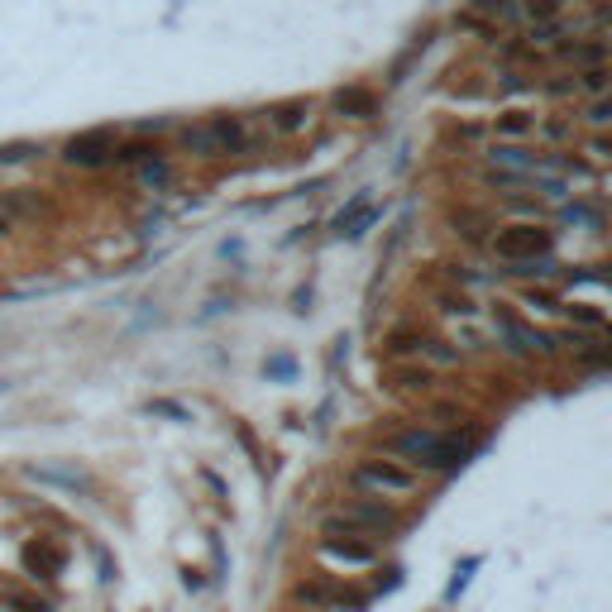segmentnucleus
Returning <instances> with one entry per match:
<instances>
[{"instance_id": "obj_21", "label": "nucleus", "mask_w": 612, "mask_h": 612, "mask_svg": "<svg viewBox=\"0 0 612 612\" xmlns=\"http://www.w3.org/2000/svg\"><path fill=\"white\" fill-rule=\"evenodd\" d=\"M416 345H426V340H421V335H407V330H402V335H393L388 354H407V350H416Z\"/></svg>"}, {"instance_id": "obj_22", "label": "nucleus", "mask_w": 612, "mask_h": 612, "mask_svg": "<svg viewBox=\"0 0 612 612\" xmlns=\"http://www.w3.org/2000/svg\"><path fill=\"white\" fill-rule=\"evenodd\" d=\"M15 158H39L34 144H10V149H0V163H15Z\"/></svg>"}, {"instance_id": "obj_19", "label": "nucleus", "mask_w": 612, "mask_h": 612, "mask_svg": "<svg viewBox=\"0 0 612 612\" xmlns=\"http://www.w3.org/2000/svg\"><path fill=\"white\" fill-rule=\"evenodd\" d=\"M158 149L153 144H115V163H153Z\"/></svg>"}, {"instance_id": "obj_27", "label": "nucleus", "mask_w": 612, "mask_h": 612, "mask_svg": "<svg viewBox=\"0 0 612 612\" xmlns=\"http://www.w3.org/2000/svg\"><path fill=\"white\" fill-rule=\"evenodd\" d=\"M10 235H15V220H10L5 211H0V240H10Z\"/></svg>"}, {"instance_id": "obj_26", "label": "nucleus", "mask_w": 612, "mask_h": 612, "mask_svg": "<svg viewBox=\"0 0 612 612\" xmlns=\"http://www.w3.org/2000/svg\"><path fill=\"white\" fill-rule=\"evenodd\" d=\"M569 316L584 321V326H598V311H593V306H569Z\"/></svg>"}, {"instance_id": "obj_5", "label": "nucleus", "mask_w": 612, "mask_h": 612, "mask_svg": "<svg viewBox=\"0 0 612 612\" xmlns=\"http://www.w3.org/2000/svg\"><path fill=\"white\" fill-rule=\"evenodd\" d=\"M493 249L507 263H536V254L550 249V230L546 225H507V230H498Z\"/></svg>"}, {"instance_id": "obj_25", "label": "nucleus", "mask_w": 612, "mask_h": 612, "mask_svg": "<svg viewBox=\"0 0 612 612\" xmlns=\"http://www.w3.org/2000/svg\"><path fill=\"white\" fill-rule=\"evenodd\" d=\"M589 120H593V125H608V120H612V96H603V101H593Z\"/></svg>"}, {"instance_id": "obj_4", "label": "nucleus", "mask_w": 612, "mask_h": 612, "mask_svg": "<svg viewBox=\"0 0 612 612\" xmlns=\"http://www.w3.org/2000/svg\"><path fill=\"white\" fill-rule=\"evenodd\" d=\"M330 526H340V531H354V536H383V531H397V512L388 503H378V498H354V503L340 507V517Z\"/></svg>"}, {"instance_id": "obj_7", "label": "nucleus", "mask_w": 612, "mask_h": 612, "mask_svg": "<svg viewBox=\"0 0 612 612\" xmlns=\"http://www.w3.org/2000/svg\"><path fill=\"white\" fill-rule=\"evenodd\" d=\"M321 555L330 565H373L378 560V546L369 536H354V531H340V526H326L321 536Z\"/></svg>"}, {"instance_id": "obj_14", "label": "nucleus", "mask_w": 612, "mask_h": 612, "mask_svg": "<svg viewBox=\"0 0 612 612\" xmlns=\"http://www.w3.org/2000/svg\"><path fill=\"white\" fill-rule=\"evenodd\" d=\"M373 91H364V87H350V91H340L335 96V110H345V115H354V120H369L373 115Z\"/></svg>"}, {"instance_id": "obj_8", "label": "nucleus", "mask_w": 612, "mask_h": 612, "mask_svg": "<svg viewBox=\"0 0 612 612\" xmlns=\"http://www.w3.org/2000/svg\"><path fill=\"white\" fill-rule=\"evenodd\" d=\"M63 158L72 163V168H106V163H115V134L110 130L77 134V139H67L63 144Z\"/></svg>"}, {"instance_id": "obj_2", "label": "nucleus", "mask_w": 612, "mask_h": 612, "mask_svg": "<svg viewBox=\"0 0 612 612\" xmlns=\"http://www.w3.org/2000/svg\"><path fill=\"white\" fill-rule=\"evenodd\" d=\"M182 149L197 158H220V153H240L244 149V125L240 120H206V125H187L182 130Z\"/></svg>"}, {"instance_id": "obj_13", "label": "nucleus", "mask_w": 612, "mask_h": 612, "mask_svg": "<svg viewBox=\"0 0 612 612\" xmlns=\"http://www.w3.org/2000/svg\"><path fill=\"white\" fill-rule=\"evenodd\" d=\"M0 598L10 603V608H24V612H48L53 603H48V593H34L29 584H15V589H5L0 584Z\"/></svg>"}, {"instance_id": "obj_24", "label": "nucleus", "mask_w": 612, "mask_h": 612, "mask_svg": "<svg viewBox=\"0 0 612 612\" xmlns=\"http://www.w3.org/2000/svg\"><path fill=\"white\" fill-rule=\"evenodd\" d=\"M526 10H531L536 20H550V15L560 10V0H526Z\"/></svg>"}, {"instance_id": "obj_17", "label": "nucleus", "mask_w": 612, "mask_h": 612, "mask_svg": "<svg viewBox=\"0 0 612 612\" xmlns=\"http://www.w3.org/2000/svg\"><path fill=\"white\" fill-rule=\"evenodd\" d=\"M436 378H431V369H393V388L397 393H426Z\"/></svg>"}, {"instance_id": "obj_28", "label": "nucleus", "mask_w": 612, "mask_h": 612, "mask_svg": "<svg viewBox=\"0 0 612 612\" xmlns=\"http://www.w3.org/2000/svg\"><path fill=\"white\" fill-rule=\"evenodd\" d=\"M593 153H598V158H612V139H593Z\"/></svg>"}, {"instance_id": "obj_18", "label": "nucleus", "mask_w": 612, "mask_h": 612, "mask_svg": "<svg viewBox=\"0 0 612 612\" xmlns=\"http://www.w3.org/2000/svg\"><path fill=\"white\" fill-rule=\"evenodd\" d=\"M536 125L526 110H507V115H498V134H507V139H517V134H526Z\"/></svg>"}, {"instance_id": "obj_11", "label": "nucleus", "mask_w": 612, "mask_h": 612, "mask_svg": "<svg viewBox=\"0 0 612 612\" xmlns=\"http://www.w3.org/2000/svg\"><path fill=\"white\" fill-rule=\"evenodd\" d=\"M436 445H440V431H426V426H412V431H397L393 436V455L402 459H412V464H431V455H436Z\"/></svg>"}, {"instance_id": "obj_23", "label": "nucleus", "mask_w": 612, "mask_h": 612, "mask_svg": "<svg viewBox=\"0 0 612 612\" xmlns=\"http://www.w3.org/2000/svg\"><path fill=\"white\" fill-rule=\"evenodd\" d=\"M608 77H612L608 67H589V72H584V87H589V91H603V87H608Z\"/></svg>"}, {"instance_id": "obj_1", "label": "nucleus", "mask_w": 612, "mask_h": 612, "mask_svg": "<svg viewBox=\"0 0 612 612\" xmlns=\"http://www.w3.org/2000/svg\"><path fill=\"white\" fill-rule=\"evenodd\" d=\"M354 488H364L369 498H402L416 488V469L397 464V459H359L354 464Z\"/></svg>"}, {"instance_id": "obj_16", "label": "nucleus", "mask_w": 612, "mask_h": 612, "mask_svg": "<svg viewBox=\"0 0 612 612\" xmlns=\"http://www.w3.org/2000/svg\"><path fill=\"white\" fill-rule=\"evenodd\" d=\"M373 220V206L364 197L354 201L350 211H340V216H335V235H359V230H364V225H369Z\"/></svg>"}, {"instance_id": "obj_12", "label": "nucleus", "mask_w": 612, "mask_h": 612, "mask_svg": "<svg viewBox=\"0 0 612 612\" xmlns=\"http://www.w3.org/2000/svg\"><path fill=\"white\" fill-rule=\"evenodd\" d=\"M479 450V431H450V436H440V445H436V455H431V464L426 469H459L464 459Z\"/></svg>"}, {"instance_id": "obj_9", "label": "nucleus", "mask_w": 612, "mask_h": 612, "mask_svg": "<svg viewBox=\"0 0 612 612\" xmlns=\"http://www.w3.org/2000/svg\"><path fill=\"white\" fill-rule=\"evenodd\" d=\"M0 211L15 220V225H39V220L53 216V206L39 187H10V192H0Z\"/></svg>"}, {"instance_id": "obj_15", "label": "nucleus", "mask_w": 612, "mask_h": 612, "mask_svg": "<svg viewBox=\"0 0 612 612\" xmlns=\"http://www.w3.org/2000/svg\"><path fill=\"white\" fill-rule=\"evenodd\" d=\"M306 115H311V106H306V101H287V106L273 110V130H278V134L306 130Z\"/></svg>"}, {"instance_id": "obj_6", "label": "nucleus", "mask_w": 612, "mask_h": 612, "mask_svg": "<svg viewBox=\"0 0 612 612\" xmlns=\"http://www.w3.org/2000/svg\"><path fill=\"white\" fill-rule=\"evenodd\" d=\"M292 598H297L302 608H311V612H330V608L359 612L364 608V593L350 589V584H330V579H306V584L292 589Z\"/></svg>"}, {"instance_id": "obj_3", "label": "nucleus", "mask_w": 612, "mask_h": 612, "mask_svg": "<svg viewBox=\"0 0 612 612\" xmlns=\"http://www.w3.org/2000/svg\"><path fill=\"white\" fill-rule=\"evenodd\" d=\"M20 565H24V574H29L34 589H53L58 574L67 569V550L58 546L53 536H29L20 546Z\"/></svg>"}, {"instance_id": "obj_20", "label": "nucleus", "mask_w": 612, "mask_h": 612, "mask_svg": "<svg viewBox=\"0 0 612 612\" xmlns=\"http://www.w3.org/2000/svg\"><path fill=\"white\" fill-rule=\"evenodd\" d=\"M440 306H445L450 316H469V311H474V302H469V297H455V292H450V297H440Z\"/></svg>"}, {"instance_id": "obj_10", "label": "nucleus", "mask_w": 612, "mask_h": 612, "mask_svg": "<svg viewBox=\"0 0 612 612\" xmlns=\"http://www.w3.org/2000/svg\"><path fill=\"white\" fill-rule=\"evenodd\" d=\"M498 335H503V345L512 354H550L555 345H550V335H541L536 326H526V321H517L512 311H498Z\"/></svg>"}]
</instances>
